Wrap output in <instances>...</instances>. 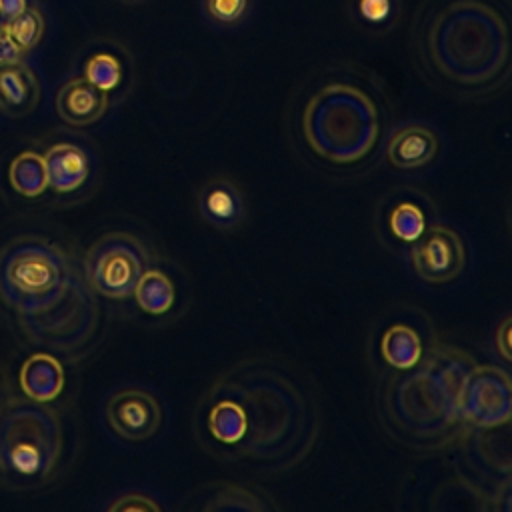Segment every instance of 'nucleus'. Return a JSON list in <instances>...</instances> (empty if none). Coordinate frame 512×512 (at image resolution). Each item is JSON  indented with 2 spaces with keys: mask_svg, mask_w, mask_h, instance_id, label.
Segmentation results:
<instances>
[{
  "mask_svg": "<svg viewBox=\"0 0 512 512\" xmlns=\"http://www.w3.org/2000/svg\"><path fill=\"white\" fill-rule=\"evenodd\" d=\"M136 304L154 316H160L164 312H168L174 304V284L170 280V276L162 270L150 268L144 270L142 276L138 278L134 290H132Z\"/></svg>",
  "mask_w": 512,
  "mask_h": 512,
  "instance_id": "nucleus-19",
  "label": "nucleus"
},
{
  "mask_svg": "<svg viewBox=\"0 0 512 512\" xmlns=\"http://www.w3.org/2000/svg\"><path fill=\"white\" fill-rule=\"evenodd\" d=\"M84 78L96 88L110 92L122 80V66L110 52H96L84 64Z\"/></svg>",
  "mask_w": 512,
  "mask_h": 512,
  "instance_id": "nucleus-22",
  "label": "nucleus"
},
{
  "mask_svg": "<svg viewBox=\"0 0 512 512\" xmlns=\"http://www.w3.org/2000/svg\"><path fill=\"white\" fill-rule=\"evenodd\" d=\"M302 132L320 158L352 164L362 160L378 140V110L364 90L344 82L328 84L308 100Z\"/></svg>",
  "mask_w": 512,
  "mask_h": 512,
  "instance_id": "nucleus-6",
  "label": "nucleus"
},
{
  "mask_svg": "<svg viewBox=\"0 0 512 512\" xmlns=\"http://www.w3.org/2000/svg\"><path fill=\"white\" fill-rule=\"evenodd\" d=\"M382 358L396 370L412 368L422 356V342L418 332L408 324H392L380 342Z\"/></svg>",
  "mask_w": 512,
  "mask_h": 512,
  "instance_id": "nucleus-18",
  "label": "nucleus"
},
{
  "mask_svg": "<svg viewBox=\"0 0 512 512\" xmlns=\"http://www.w3.org/2000/svg\"><path fill=\"white\" fill-rule=\"evenodd\" d=\"M0 306L28 342L70 360L88 350L100 320L84 272L64 248L38 234L0 246Z\"/></svg>",
  "mask_w": 512,
  "mask_h": 512,
  "instance_id": "nucleus-2",
  "label": "nucleus"
},
{
  "mask_svg": "<svg viewBox=\"0 0 512 512\" xmlns=\"http://www.w3.org/2000/svg\"><path fill=\"white\" fill-rule=\"evenodd\" d=\"M148 260V252L136 236L108 232L86 250L82 272L94 294L120 300L132 294Z\"/></svg>",
  "mask_w": 512,
  "mask_h": 512,
  "instance_id": "nucleus-7",
  "label": "nucleus"
},
{
  "mask_svg": "<svg viewBox=\"0 0 512 512\" xmlns=\"http://www.w3.org/2000/svg\"><path fill=\"white\" fill-rule=\"evenodd\" d=\"M508 340H510V320L506 318V320H502L500 328L496 330V348L500 350V354L506 360H510V344H508Z\"/></svg>",
  "mask_w": 512,
  "mask_h": 512,
  "instance_id": "nucleus-28",
  "label": "nucleus"
},
{
  "mask_svg": "<svg viewBox=\"0 0 512 512\" xmlns=\"http://www.w3.org/2000/svg\"><path fill=\"white\" fill-rule=\"evenodd\" d=\"M64 432L48 402L10 396L0 404V480L10 488L46 484L62 458Z\"/></svg>",
  "mask_w": 512,
  "mask_h": 512,
  "instance_id": "nucleus-5",
  "label": "nucleus"
},
{
  "mask_svg": "<svg viewBox=\"0 0 512 512\" xmlns=\"http://www.w3.org/2000/svg\"><path fill=\"white\" fill-rule=\"evenodd\" d=\"M196 430L214 456L282 472L312 450L318 412L290 372L268 360H248L212 384L200 404Z\"/></svg>",
  "mask_w": 512,
  "mask_h": 512,
  "instance_id": "nucleus-1",
  "label": "nucleus"
},
{
  "mask_svg": "<svg viewBox=\"0 0 512 512\" xmlns=\"http://www.w3.org/2000/svg\"><path fill=\"white\" fill-rule=\"evenodd\" d=\"M472 356L436 344L402 376L390 378L382 396V414L400 442L434 450L446 446L464 426L460 416L462 384Z\"/></svg>",
  "mask_w": 512,
  "mask_h": 512,
  "instance_id": "nucleus-3",
  "label": "nucleus"
},
{
  "mask_svg": "<svg viewBox=\"0 0 512 512\" xmlns=\"http://www.w3.org/2000/svg\"><path fill=\"white\" fill-rule=\"evenodd\" d=\"M248 0H206L208 16L218 24H236L244 18Z\"/></svg>",
  "mask_w": 512,
  "mask_h": 512,
  "instance_id": "nucleus-24",
  "label": "nucleus"
},
{
  "mask_svg": "<svg viewBox=\"0 0 512 512\" xmlns=\"http://www.w3.org/2000/svg\"><path fill=\"white\" fill-rule=\"evenodd\" d=\"M426 52L434 68L464 88H482L500 78L508 64L504 18L482 0H454L426 30Z\"/></svg>",
  "mask_w": 512,
  "mask_h": 512,
  "instance_id": "nucleus-4",
  "label": "nucleus"
},
{
  "mask_svg": "<svg viewBox=\"0 0 512 512\" xmlns=\"http://www.w3.org/2000/svg\"><path fill=\"white\" fill-rule=\"evenodd\" d=\"M10 188L22 198H38L48 188L44 156L34 150H24L10 160L8 166Z\"/></svg>",
  "mask_w": 512,
  "mask_h": 512,
  "instance_id": "nucleus-17",
  "label": "nucleus"
},
{
  "mask_svg": "<svg viewBox=\"0 0 512 512\" xmlns=\"http://www.w3.org/2000/svg\"><path fill=\"white\" fill-rule=\"evenodd\" d=\"M104 414L112 432L128 442L148 440L162 426L160 402L136 386L116 390L108 398Z\"/></svg>",
  "mask_w": 512,
  "mask_h": 512,
  "instance_id": "nucleus-10",
  "label": "nucleus"
},
{
  "mask_svg": "<svg viewBox=\"0 0 512 512\" xmlns=\"http://www.w3.org/2000/svg\"><path fill=\"white\" fill-rule=\"evenodd\" d=\"M40 80L36 72L20 58L0 64V114L6 118H24L40 102Z\"/></svg>",
  "mask_w": 512,
  "mask_h": 512,
  "instance_id": "nucleus-12",
  "label": "nucleus"
},
{
  "mask_svg": "<svg viewBox=\"0 0 512 512\" xmlns=\"http://www.w3.org/2000/svg\"><path fill=\"white\" fill-rule=\"evenodd\" d=\"M48 188L56 194H70L84 186L90 174L88 154L70 142L52 144L44 154Z\"/></svg>",
  "mask_w": 512,
  "mask_h": 512,
  "instance_id": "nucleus-13",
  "label": "nucleus"
},
{
  "mask_svg": "<svg viewBox=\"0 0 512 512\" xmlns=\"http://www.w3.org/2000/svg\"><path fill=\"white\" fill-rule=\"evenodd\" d=\"M4 24L8 28L10 38L20 48L22 54L34 50L40 44V40L44 36V26H46L42 12L32 6H26L20 14H16L14 18H10Z\"/></svg>",
  "mask_w": 512,
  "mask_h": 512,
  "instance_id": "nucleus-20",
  "label": "nucleus"
},
{
  "mask_svg": "<svg viewBox=\"0 0 512 512\" xmlns=\"http://www.w3.org/2000/svg\"><path fill=\"white\" fill-rule=\"evenodd\" d=\"M390 230L396 238L404 242H414L422 236L426 222L422 210L412 202H402L390 212Z\"/></svg>",
  "mask_w": 512,
  "mask_h": 512,
  "instance_id": "nucleus-23",
  "label": "nucleus"
},
{
  "mask_svg": "<svg viewBox=\"0 0 512 512\" xmlns=\"http://www.w3.org/2000/svg\"><path fill=\"white\" fill-rule=\"evenodd\" d=\"M108 508L110 510H158L160 504L154 502L150 496L126 494V496H120L116 502H112Z\"/></svg>",
  "mask_w": 512,
  "mask_h": 512,
  "instance_id": "nucleus-25",
  "label": "nucleus"
},
{
  "mask_svg": "<svg viewBox=\"0 0 512 512\" xmlns=\"http://www.w3.org/2000/svg\"><path fill=\"white\" fill-rule=\"evenodd\" d=\"M360 12L368 20H384L390 12V0H360Z\"/></svg>",
  "mask_w": 512,
  "mask_h": 512,
  "instance_id": "nucleus-27",
  "label": "nucleus"
},
{
  "mask_svg": "<svg viewBox=\"0 0 512 512\" xmlns=\"http://www.w3.org/2000/svg\"><path fill=\"white\" fill-rule=\"evenodd\" d=\"M20 58H22L20 48L10 38L6 24L0 20V64L12 62V60H20Z\"/></svg>",
  "mask_w": 512,
  "mask_h": 512,
  "instance_id": "nucleus-26",
  "label": "nucleus"
},
{
  "mask_svg": "<svg viewBox=\"0 0 512 512\" xmlns=\"http://www.w3.org/2000/svg\"><path fill=\"white\" fill-rule=\"evenodd\" d=\"M26 0H0V20L8 22L26 8Z\"/></svg>",
  "mask_w": 512,
  "mask_h": 512,
  "instance_id": "nucleus-29",
  "label": "nucleus"
},
{
  "mask_svg": "<svg viewBox=\"0 0 512 512\" xmlns=\"http://www.w3.org/2000/svg\"><path fill=\"white\" fill-rule=\"evenodd\" d=\"M202 510H222V508H240V510H270L272 504L264 502L258 494L242 488V486H234V484H224L218 486V490L210 496V500H206L202 506Z\"/></svg>",
  "mask_w": 512,
  "mask_h": 512,
  "instance_id": "nucleus-21",
  "label": "nucleus"
},
{
  "mask_svg": "<svg viewBox=\"0 0 512 512\" xmlns=\"http://www.w3.org/2000/svg\"><path fill=\"white\" fill-rule=\"evenodd\" d=\"M438 152V138L434 130L422 124H408L398 128L386 146V156L392 166L402 170L420 168L434 160Z\"/></svg>",
  "mask_w": 512,
  "mask_h": 512,
  "instance_id": "nucleus-15",
  "label": "nucleus"
},
{
  "mask_svg": "<svg viewBox=\"0 0 512 512\" xmlns=\"http://www.w3.org/2000/svg\"><path fill=\"white\" fill-rule=\"evenodd\" d=\"M108 92L90 84L84 76L70 78L60 86L54 98V106L58 116L76 128L90 126L98 122L108 110Z\"/></svg>",
  "mask_w": 512,
  "mask_h": 512,
  "instance_id": "nucleus-11",
  "label": "nucleus"
},
{
  "mask_svg": "<svg viewBox=\"0 0 512 512\" xmlns=\"http://www.w3.org/2000/svg\"><path fill=\"white\" fill-rule=\"evenodd\" d=\"M510 376L500 366H472L460 394V416L474 428H496L510 420Z\"/></svg>",
  "mask_w": 512,
  "mask_h": 512,
  "instance_id": "nucleus-8",
  "label": "nucleus"
},
{
  "mask_svg": "<svg viewBox=\"0 0 512 512\" xmlns=\"http://www.w3.org/2000/svg\"><path fill=\"white\" fill-rule=\"evenodd\" d=\"M202 218L222 230L234 228L244 218V200L240 190L224 178L210 180L198 198Z\"/></svg>",
  "mask_w": 512,
  "mask_h": 512,
  "instance_id": "nucleus-16",
  "label": "nucleus"
},
{
  "mask_svg": "<svg viewBox=\"0 0 512 512\" xmlns=\"http://www.w3.org/2000/svg\"><path fill=\"white\" fill-rule=\"evenodd\" d=\"M410 250V262L418 278L444 284L458 278L466 266V248L458 232L448 226H432Z\"/></svg>",
  "mask_w": 512,
  "mask_h": 512,
  "instance_id": "nucleus-9",
  "label": "nucleus"
},
{
  "mask_svg": "<svg viewBox=\"0 0 512 512\" xmlns=\"http://www.w3.org/2000/svg\"><path fill=\"white\" fill-rule=\"evenodd\" d=\"M62 362L50 352L30 354L18 372V384L26 398L36 402H52L64 388Z\"/></svg>",
  "mask_w": 512,
  "mask_h": 512,
  "instance_id": "nucleus-14",
  "label": "nucleus"
}]
</instances>
